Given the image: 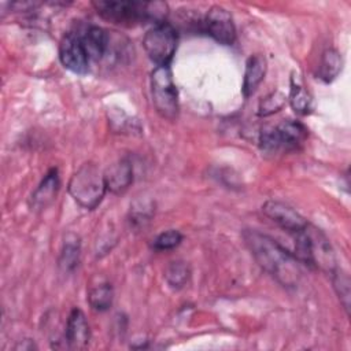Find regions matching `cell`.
I'll use <instances>...</instances> for the list:
<instances>
[{
    "instance_id": "cell-10",
    "label": "cell",
    "mask_w": 351,
    "mask_h": 351,
    "mask_svg": "<svg viewBox=\"0 0 351 351\" xmlns=\"http://www.w3.org/2000/svg\"><path fill=\"white\" fill-rule=\"evenodd\" d=\"M307 233L310 240L311 266H317L328 273H332L336 269V261L329 240L321 230L310 225H307Z\"/></svg>"
},
{
    "instance_id": "cell-12",
    "label": "cell",
    "mask_w": 351,
    "mask_h": 351,
    "mask_svg": "<svg viewBox=\"0 0 351 351\" xmlns=\"http://www.w3.org/2000/svg\"><path fill=\"white\" fill-rule=\"evenodd\" d=\"M107 191L119 195L123 193L133 182V166L128 159H121L112 163L104 171Z\"/></svg>"
},
{
    "instance_id": "cell-22",
    "label": "cell",
    "mask_w": 351,
    "mask_h": 351,
    "mask_svg": "<svg viewBox=\"0 0 351 351\" xmlns=\"http://www.w3.org/2000/svg\"><path fill=\"white\" fill-rule=\"evenodd\" d=\"M181 241H182V234L178 230L170 229L167 232L158 234L152 240V248L156 251H169L180 245Z\"/></svg>"
},
{
    "instance_id": "cell-11",
    "label": "cell",
    "mask_w": 351,
    "mask_h": 351,
    "mask_svg": "<svg viewBox=\"0 0 351 351\" xmlns=\"http://www.w3.org/2000/svg\"><path fill=\"white\" fill-rule=\"evenodd\" d=\"M66 343L70 348H85L90 339V330L85 314L80 308H73L69 314L64 332Z\"/></svg>"
},
{
    "instance_id": "cell-16",
    "label": "cell",
    "mask_w": 351,
    "mask_h": 351,
    "mask_svg": "<svg viewBox=\"0 0 351 351\" xmlns=\"http://www.w3.org/2000/svg\"><path fill=\"white\" fill-rule=\"evenodd\" d=\"M81 243L80 237L74 233L66 234L59 255V267L63 273H71L80 263Z\"/></svg>"
},
{
    "instance_id": "cell-23",
    "label": "cell",
    "mask_w": 351,
    "mask_h": 351,
    "mask_svg": "<svg viewBox=\"0 0 351 351\" xmlns=\"http://www.w3.org/2000/svg\"><path fill=\"white\" fill-rule=\"evenodd\" d=\"M285 100L287 97L284 96V93L276 90V92H271L270 95H267L259 104V108H258V114L261 117H266V115H270L273 112H277L282 108V106L285 104Z\"/></svg>"
},
{
    "instance_id": "cell-9",
    "label": "cell",
    "mask_w": 351,
    "mask_h": 351,
    "mask_svg": "<svg viewBox=\"0 0 351 351\" xmlns=\"http://www.w3.org/2000/svg\"><path fill=\"white\" fill-rule=\"evenodd\" d=\"M262 211L270 221L289 233L300 232L308 225V222L296 210L278 200L265 202Z\"/></svg>"
},
{
    "instance_id": "cell-6",
    "label": "cell",
    "mask_w": 351,
    "mask_h": 351,
    "mask_svg": "<svg viewBox=\"0 0 351 351\" xmlns=\"http://www.w3.org/2000/svg\"><path fill=\"white\" fill-rule=\"evenodd\" d=\"M178 36L173 25L169 22H160L155 23L154 27H151L144 38L143 45L148 55V58L156 64V66H169L176 49H177Z\"/></svg>"
},
{
    "instance_id": "cell-13",
    "label": "cell",
    "mask_w": 351,
    "mask_h": 351,
    "mask_svg": "<svg viewBox=\"0 0 351 351\" xmlns=\"http://www.w3.org/2000/svg\"><path fill=\"white\" fill-rule=\"evenodd\" d=\"M80 36L89 56V60L97 62L101 58H104L110 48V36L104 29L90 25Z\"/></svg>"
},
{
    "instance_id": "cell-5",
    "label": "cell",
    "mask_w": 351,
    "mask_h": 351,
    "mask_svg": "<svg viewBox=\"0 0 351 351\" xmlns=\"http://www.w3.org/2000/svg\"><path fill=\"white\" fill-rule=\"evenodd\" d=\"M151 96L156 112L169 121L178 115V93L169 66H156L151 73Z\"/></svg>"
},
{
    "instance_id": "cell-15",
    "label": "cell",
    "mask_w": 351,
    "mask_h": 351,
    "mask_svg": "<svg viewBox=\"0 0 351 351\" xmlns=\"http://www.w3.org/2000/svg\"><path fill=\"white\" fill-rule=\"evenodd\" d=\"M266 74V59L261 53L251 55L247 59L245 70H244V80H243V95L244 97H250L254 95L256 88L261 85Z\"/></svg>"
},
{
    "instance_id": "cell-3",
    "label": "cell",
    "mask_w": 351,
    "mask_h": 351,
    "mask_svg": "<svg viewBox=\"0 0 351 351\" xmlns=\"http://www.w3.org/2000/svg\"><path fill=\"white\" fill-rule=\"evenodd\" d=\"M107 191L104 173L93 163H85L69 181V193L84 208H96Z\"/></svg>"
},
{
    "instance_id": "cell-19",
    "label": "cell",
    "mask_w": 351,
    "mask_h": 351,
    "mask_svg": "<svg viewBox=\"0 0 351 351\" xmlns=\"http://www.w3.org/2000/svg\"><path fill=\"white\" fill-rule=\"evenodd\" d=\"M114 299V291L110 284H100L93 287L88 292V302L96 311H106L111 307Z\"/></svg>"
},
{
    "instance_id": "cell-7",
    "label": "cell",
    "mask_w": 351,
    "mask_h": 351,
    "mask_svg": "<svg viewBox=\"0 0 351 351\" xmlns=\"http://www.w3.org/2000/svg\"><path fill=\"white\" fill-rule=\"evenodd\" d=\"M59 59L62 64L77 74H85L89 70V56L78 33H66L59 44Z\"/></svg>"
},
{
    "instance_id": "cell-20",
    "label": "cell",
    "mask_w": 351,
    "mask_h": 351,
    "mask_svg": "<svg viewBox=\"0 0 351 351\" xmlns=\"http://www.w3.org/2000/svg\"><path fill=\"white\" fill-rule=\"evenodd\" d=\"M330 274H332L333 288H335V291H336V293L340 299V303L343 304L346 313L350 314V298H351L350 296L351 295L350 277L344 270H341L339 267H336Z\"/></svg>"
},
{
    "instance_id": "cell-8",
    "label": "cell",
    "mask_w": 351,
    "mask_h": 351,
    "mask_svg": "<svg viewBox=\"0 0 351 351\" xmlns=\"http://www.w3.org/2000/svg\"><path fill=\"white\" fill-rule=\"evenodd\" d=\"M204 30L217 43L232 45L236 41V27L232 15L221 5H213L204 18Z\"/></svg>"
},
{
    "instance_id": "cell-21",
    "label": "cell",
    "mask_w": 351,
    "mask_h": 351,
    "mask_svg": "<svg viewBox=\"0 0 351 351\" xmlns=\"http://www.w3.org/2000/svg\"><path fill=\"white\" fill-rule=\"evenodd\" d=\"M189 267L184 262H171L165 271V277L167 284L174 289H181L189 280Z\"/></svg>"
},
{
    "instance_id": "cell-4",
    "label": "cell",
    "mask_w": 351,
    "mask_h": 351,
    "mask_svg": "<svg viewBox=\"0 0 351 351\" xmlns=\"http://www.w3.org/2000/svg\"><path fill=\"white\" fill-rule=\"evenodd\" d=\"M308 134L307 128L299 121L287 119L276 126H266L259 134V144L265 152L276 154L292 151L303 144Z\"/></svg>"
},
{
    "instance_id": "cell-17",
    "label": "cell",
    "mask_w": 351,
    "mask_h": 351,
    "mask_svg": "<svg viewBox=\"0 0 351 351\" xmlns=\"http://www.w3.org/2000/svg\"><path fill=\"white\" fill-rule=\"evenodd\" d=\"M289 104L292 110L299 115H308L313 111V99L306 88L295 78L291 81Z\"/></svg>"
},
{
    "instance_id": "cell-1",
    "label": "cell",
    "mask_w": 351,
    "mask_h": 351,
    "mask_svg": "<svg viewBox=\"0 0 351 351\" xmlns=\"http://www.w3.org/2000/svg\"><path fill=\"white\" fill-rule=\"evenodd\" d=\"M244 243L258 265L284 287H296L302 277L300 262L273 237L258 230L247 229Z\"/></svg>"
},
{
    "instance_id": "cell-2",
    "label": "cell",
    "mask_w": 351,
    "mask_h": 351,
    "mask_svg": "<svg viewBox=\"0 0 351 351\" xmlns=\"http://www.w3.org/2000/svg\"><path fill=\"white\" fill-rule=\"evenodd\" d=\"M97 14L117 25L133 26L147 21L163 22L167 5L160 1H93Z\"/></svg>"
},
{
    "instance_id": "cell-14",
    "label": "cell",
    "mask_w": 351,
    "mask_h": 351,
    "mask_svg": "<svg viewBox=\"0 0 351 351\" xmlns=\"http://www.w3.org/2000/svg\"><path fill=\"white\" fill-rule=\"evenodd\" d=\"M59 185H60V181H59L58 170L49 169L32 195V199H30L32 207L36 210H43L47 206H49L56 197Z\"/></svg>"
},
{
    "instance_id": "cell-18",
    "label": "cell",
    "mask_w": 351,
    "mask_h": 351,
    "mask_svg": "<svg viewBox=\"0 0 351 351\" xmlns=\"http://www.w3.org/2000/svg\"><path fill=\"white\" fill-rule=\"evenodd\" d=\"M341 66H343V59H341L340 53L333 48L326 49L322 53L319 67H318L319 80H322L324 82L333 81L337 77V74L340 73Z\"/></svg>"
}]
</instances>
